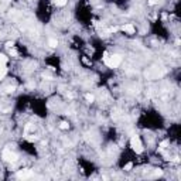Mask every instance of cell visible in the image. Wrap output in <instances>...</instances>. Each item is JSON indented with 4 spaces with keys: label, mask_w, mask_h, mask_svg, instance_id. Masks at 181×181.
<instances>
[{
    "label": "cell",
    "mask_w": 181,
    "mask_h": 181,
    "mask_svg": "<svg viewBox=\"0 0 181 181\" xmlns=\"http://www.w3.org/2000/svg\"><path fill=\"white\" fill-rule=\"evenodd\" d=\"M16 176H17L19 178H29V177L33 176V171L29 170V168H21V170H17Z\"/></svg>",
    "instance_id": "obj_6"
},
{
    "label": "cell",
    "mask_w": 181,
    "mask_h": 181,
    "mask_svg": "<svg viewBox=\"0 0 181 181\" xmlns=\"http://www.w3.org/2000/svg\"><path fill=\"white\" fill-rule=\"evenodd\" d=\"M68 127H70V125H68L67 122H61V123H60V129H62V130H67Z\"/></svg>",
    "instance_id": "obj_9"
},
{
    "label": "cell",
    "mask_w": 181,
    "mask_h": 181,
    "mask_svg": "<svg viewBox=\"0 0 181 181\" xmlns=\"http://www.w3.org/2000/svg\"><path fill=\"white\" fill-rule=\"evenodd\" d=\"M1 158L4 161H7V163H16L17 158H19V156L14 151H11L10 149H4L3 153H1Z\"/></svg>",
    "instance_id": "obj_3"
},
{
    "label": "cell",
    "mask_w": 181,
    "mask_h": 181,
    "mask_svg": "<svg viewBox=\"0 0 181 181\" xmlns=\"http://www.w3.org/2000/svg\"><path fill=\"white\" fill-rule=\"evenodd\" d=\"M7 61H9V58H7L4 54L0 52V79H3V78L7 75V71H9V68H7Z\"/></svg>",
    "instance_id": "obj_4"
},
{
    "label": "cell",
    "mask_w": 181,
    "mask_h": 181,
    "mask_svg": "<svg viewBox=\"0 0 181 181\" xmlns=\"http://www.w3.org/2000/svg\"><path fill=\"white\" fill-rule=\"evenodd\" d=\"M103 64L110 70H115L122 64V57L119 54H108L106 52L103 57Z\"/></svg>",
    "instance_id": "obj_1"
},
{
    "label": "cell",
    "mask_w": 181,
    "mask_h": 181,
    "mask_svg": "<svg viewBox=\"0 0 181 181\" xmlns=\"http://www.w3.org/2000/svg\"><path fill=\"white\" fill-rule=\"evenodd\" d=\"M48 45H50L51 48H55V47L58 45V41H57L55 38H50V40H48Z\"/></svg>",
    "instance_id": "obj_8"
},
{
    "label": "cell",
    "mask_w": 181,
    "mask_h": 181,
    "mask_svg": "<svg viewBox=\"0 0 181 181\" xmlns=\"http://www.w3.org/2000/svg\"><path fill=\"white\" fill-rule=\"evenodd\" d=\"M129 145H130V149H132L136 154H142V153L145 151V145H143L140 136H137V135H133V136L130 137Z\"/></svg>",
    "instance_id": "obj_2"
},
{
    "label": "cell",
    "mask_w": 181,
    "mask_h": 181,
    "mask_svg": "<svg viewBox=\"0 0 181 181\" xmlns=\"http://www.w3.org/2000/svg\"><path fill=\"white\" fill-rule=\"evenodd\" d=\"M67 3H68V0H54V4L57 7H64V6H67Z\"/></svg>",
    "instance_id": "obj_7"
},
{
    "label": "cell",
    "mask_w": 181,
    "mask_h": 181,
    "mask_svg": "<svg viewBox=\"0 0 181 181\" xmlns=\"http://www.w3.org/2000/svg\"><path fill=\"white\" fill-rule=\"evenodd\" d=\"M85 98H86V101H88V102H93V101H95V96H93V95H91V93H86V95H85Z\"/></svg>",
    "instance_id": "obj_10"
},
{
    "label": "cell",
    "mask_w": 181,
    "mask_h": 181,
    "mask_svg": "<svg viewBox=\"0 0 181 181\" xmlns=\"http://www.w3.org/2000/svg\"><path fill=\"white\" fill-rule=\"evenodd\" d=\"M120 30H122L125 34H129V36H133V34H136V27H135L132 23H127V24L122 26V27H120Z\"/></svg>",
    "instance_id": "obj_5"
}]
</instances>
